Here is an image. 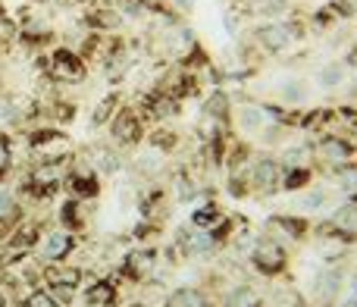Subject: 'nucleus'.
Listing matches in <instances>:
<instances>
[{
    "instance_id": "12",
    "label": "nucleus",
    "mask_w": 357,
    "mask_h": 307,
    "mask_svg": "<svg viewBox=\"0 0 357 307\" xmlns=\"http://www.w3.org/2000/svg\"><path fill=\"white\" fill-rule=\"evenodd\" d=\"M60 220L66 232H79L82 229V216H79V201H66L60 210Z\"/></svg>"
},
{
    "instance_id": "9",
    "label": "nucleus",
    "mask_w": 357,
    "mask_h": 307,
    "mask_svg": "<svg viewBox=\"0 0 357 307\" xmlns=\"http://www.w3.org/2000/svg\"><path fill=\"white\" fill-rule=\"evenodd\" d=\"M54 69H56V75H69V79H79L82 75V63L73 54H66V50H60L54 57Z\"/></svg>"
},
{
    "instance_id": "16",
    "label": "nucleus",
    "mask_w": 357,
    "mask_h": 307,
    "mask_svg": "<svg viewBox=\"0 0 357 307\" xmlns=\"http://www.w3.org/2000/svg\"><path fill=\"white\" fill-rule=\"evenodd\" d=\"M10 160H13V157H10V144H6V138L0 135V176L10 170Z\"/></svg>"
},
{
    "instance_id": "8",
    "label": "nucleus",
    "mask_w": 357,
    "mask_h": 307,
    "mask_svg": "<svg viewBox=\"0 0 357 307\" xmlns=\"http://www.w3.org/2000/svg\"><path fill=\"white\" fill-rule=\"evenodd\" d=\"M38 235H41V229H38L35 223H22V226L13 229V235H10V251H29L31 245H38Z\"/></svg>"
},
{
    "instance_id": "6",
    "label": "nucleus",
    "mask_w": 357,
    "mask_h": 307,
    "mask_svg": "<svg viewBox=\"0 0 357 307\" xmlns=\"http://www.w3.org/2000/svg\"><path fill=\"white\" fill-rule=\"evenodd\" d=\"M73 245H75V239L69 232H50L47 235V241H44V257L47 260H63L69 251H73Z\"/></svg>"
},
{
    "instance_id": "11",
    "label": "nucleus",
    "mask_w": 357,
    "mask_h": 307,
    "mask_svg": "<svg viewBox=\"0 0 357 307\" xmlns=\"http://www.w3.org/2000/svg\"><path fill=\"white\" fill-rule=\"evenodd\" d=\"M167 307H210V304L204 301V298L197 295L195 289H178L176 295L167 301Z\"/></svg>"
},
{
    "instance_id": "14",
    "label": "nucleus",
    "mask_w": 357,
    "mask_h": 307,
    "mask_svg": "<svg viewBox=\"0 0 357 307\" xmlns=\"http://www.w3.org/2000/svg\"><path fill=\"white\" fill-rule=\"evenodd\" d=\"M216 220H220V210H216L213 204H210V207H204V210H197V214L191 216V223H195L197 229H204V226H213Z\"/></svg>"
},
{
    "instance_id": "7",
    "label": "nucleus",
    "mask_w": 357,
    "mask_h": 307,
    "mask_svg": "<svg viewBox=\"0 0 357 307\" xmlns=\"http://www.w3.org/2000/svg\"><path fill=\"white\" fill-rule=\"evenodd\" d=\"M69 185H73V191L79 197H94L100 191V182H98V176H94L91 170H75V172H69Z\"/></svg>"
},
{
    "instance_id": "10",
    "label": "nucleus",
    "mask_w": 357,
    "mask_h": 307,
    "mask_svg": "<svg viewBox=\"0 0 357 307\" xmlns=\"http://www.w3.org/2000/svg\"><path fill=\"white\" fill-rule=\"evenodd\" d=\"M310 182V170L307 166H289L282 172V188H304Z\"/></svg>"
},
{
    "instance_id": "15",
    "label": "nucleus",
    "mask_w": 357,
    "mask_h": 307,
    "mask_svg": "<svg viewBox=\"0 0 357 307\" xmlns=\"http://www.w3.org/2000/svg\"><path fill=\"white\" fill-rule=\"evenodd\" d=\"M60 138H63V132H56V129L31 132V144H35V148H41V144H47V142H60Z\"/></svg>"
},
{
    "instance_id": "17",
    "label": "nucleus",
    "mask_w": 357,
    "mask_h": 307,
    "mask_svg": "<svg viewBox=\"0 0 357 307\" xmlns=\"http://www.w3.org/2000/svg\"><path fill=\"white\" fill-rule=\"evenodd\" d=\"M248 307H260V304H248Z\"/></svg>"
},
{
    "instance_id": "13",
    "label": "nucleus",
    "mask_w": 357,
    "mask_h": 307,
    "mask_svg": "<svg viewBox=\"0 0 357 307\" xmlns=\"http://www.w3.org/2000/svg\"><path fill=\"white\" fill-rule=\"evenodd\" d=\"M79 279H82V273L79 270H50L47 273V283H60V285H69V289H75L79 285Z\"/></svg>"
},
{
    "instance_id": "2",
    "label": "nucleus",
    "mask_w": 357,
    "mask_h": 307,
    "mask_svg": "<svg viewBox=\"0 0 357 307\" xmlns=\"http://www.w3.org/2000/svg\"><path fill=\"white\" fill-rule=\"evenodd\" d=\"M138 135H142V126H138L135 110H123L113 119V138H116V142L132 144V142H138Z\"/></svg>"
},
{
    "instance_id": "5",
    "label": "nucleus",
    "mask_w": 357,
    "mask_h": 307,
    "mask_svg": "<svg viewBox=\"0 0 357 307\" xmlns=\"http://www.w3.org/2000/svg\"><path fill=\"white\" fill-rule=\"evenodd\" d=\"M85 301L94 307H113L116 304V285H113L110 279H98V283L88 285Z\"/></svg>"
},
{
    "instance_id": "3",
    "label": "nucleus",
    "mask_w": 357,
    "mask_h": 307,
    "mask_svg": "<svg viewBox=\"0 0 357 307\" xmlns=\"http://www.w3.org/2000/svg\"><path fill=\"white\" fill-rule=\"evenodd\" d=\"M154 264H157L154 251H132L129 257H126V264H123V273L126 276H132V279H144L151 270H154Z\"/></svg>"
},
{
    "instance_id": "4",
    "label": "nucleus",
    "mask_w": 357,
    "mask_h": 307,
    "mask_svg": "<svg viewBox=\"0 0 357 307\" xmlns=\"http://www.w3.org/2000/svg\"><path fill=\"white\" fill-rule=\"evenodd\" d=\"M254 185L264 188V191L282 188V170H279L276 160H264V163H257V170H254Z\"/></svg>"
},
{
    "instance_id": "1",
    "label": "nucleus",
    "mask_w": 357,
    "mask_h": 307,
    "mask_svg": "<svg viewBox=\"0 0 357 307\" xmlns=\"http://www.w3.org/2000/svg\"><path fill=\"white\" fill-rule=\"evenodd\" d=\"M254 264H257L260 273L276 276V273L285 270V254H282V248H279V245L264 241V245H257V251H254Z\"/></svg>"
}]
</instances>
